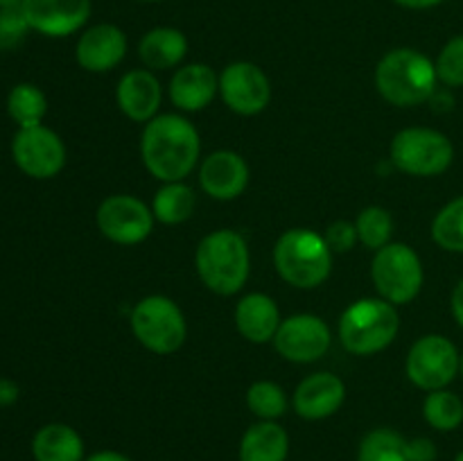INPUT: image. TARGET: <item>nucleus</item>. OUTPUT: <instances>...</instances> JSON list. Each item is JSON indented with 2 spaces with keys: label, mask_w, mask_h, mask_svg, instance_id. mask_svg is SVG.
<instances>
[{
  "label": "nucleus",
  "mask_w": 463,
  "mask_h": 461,
  "mask_svg": "<svg viewBox=\"0 0 463 461\" xmlns=\"http://www.w3.org/2000/svg\"><path fill=\"white\" fill-rule=\"evenodd\" d=\"M423 419L439 432H452L463 423V400L450 389L430 391L423 400Z\"/></svg>",
  "instance_id": "nucleus-25"
},
{
  "label": "nucleus",
  "mask_w": 463,
  "mask_h": 461,
  "mask_svg": "<svg viewBox=\"0 0 463 461\" xmlns=\"http://www.w3.org/2000/svg\"><path fill=\"white\" fill-rule=\"evenodd\" d=\"M32 455L36 461H84V441L71 425L50 423L34 434Z\"/></svg>",
  "instance_id": "nucleus-23"
},
{
  "label": "nucleus",
  "mask_w": 463,
  "mask_h": 461,
  "mask_svg": "<svg viewBox=\"0 0 463 461\" xmlns=\"http://www.w3.org/2000/svg\"><path fill=\"white\" fill-rule=\"evenodd\" d=\"M407 456L410 461H437V446L432 438L416 437L407 441Z\"/></svg>",
  "instance_id": "nucleus-34"
},
{
  "label": "nucleus",
  "mask_w": 463,
  "mask_h": 461,
  "mask_svg": "<svg viewBox=\"0 0 463 461\" xmlns=\"http://www.w3.org/2000/svg\"><path fill=\"white\" fill-rule=\"evenodd\" d=\"M450 307H452V316H455V321L463 328V278L455 285V289H452Z\"/></svg>",
  "instance_id": "nucleus-35"
},
{
  "label": "nucleus",
  "mask_w": 463,
  "mask_h": 461,
  "mask_svg": "<svg viewBox=\"0 0 463 461\" xmlns=\"http://www.w3.org/2000/svg\"><path fill=\"white\" fill-rule=\"evenodd\" d=\"M346 400V384L335 373H312L297 387L292 398L294 411L306 420H324L337 414Z\"/></svg>",
  "instance_id": "nucleus-16"
},
{
  "label": "nucleus",
  "mask_w": 463,
  "mask_h": 461,
  "mask_svg": "<svg viewBox=\"0 0 463 461\" xmlns=\"http://www.w3.org/2000/svg\"><path fill=\"white\" fill-rule=\"evenodd\" d=\"M357 461H410L407 438L389 428L371 429L360 441Z\"/></svg>",
  "instance_id": "nucleus-26"
},
{
  "label": "nucleus",
  "mask_w": 463,
  "mask_h": 461,
  "mask_svg": "<svg viewBox=\"0 0 463 461\" xmlns=\"http://www.w3.org/2000/svg\"><path fill=\"white\" fill-rule=\"evenodd\" d=\"M389 158L411 176H439L455 161V145L446 134L430 127H410L393 136Z\"/></svg>",
  "instance_id": "nucleus-6"
},
{
  "label": "nucleus",
  "mask_w": 463,
  "mask_h": 461,
  "mask_svg": "<svg viewBox=\"0 0 463 461\" xmlns=\"http://www.w3.org/2000/svg\"><path fill=\"white\" fill-rule=\"evenodd\" d=\"M247 405L260 420H276L288 411V396L280 384L271 380H258L249 387Z\"/></svg>",
  "instance_id": "nucleus-30"
},
{
  "label": "nucleus",
  "mask_w": 463,
  "mask_h": 461,
  "mask_svg": "<svg viewBox=\"0 0 463 461\" xmlns=\"http://www.w3.org/2000/svg\"><path fill=\"white\" fill-rule=\"evenodd\" d=\"M138 54L147 71H167L184 61L188 54V39L176 27H154L140 39Z\"/></svg>",
  "instance_id": "nucleus-21"
},
{
  "label": "nucleus",
  "mask_w": 463,
  "mask_h": 461,
  "mask_svg": "<svg viewBox=\"0 0 463 461\" xmlns=\"http://www.w3.org/2000/svg\"><path fill=\"white\" fill-rule=\"evenodd\" d=\"M355 229H357V238H360V242L364 244L366 249L378 251V249L387 247V244L392 242L393 217L387 208L369 206L357 215Z\"/></svg>",
  "instance_id": "nucleus-29"
},
{
  "label": "nucleus",
  "mask_w": 463,
  "mask_h": 461,
  "mask_svg": "<svg viewBox=\"0 0 463 461\" xmlns=\"http://www.w3.org/2000/svg\"><path fill=\"white\" fill-rule=\"evenodd\" d=\"M197 208V194L184 181H167L156 190L152 202V212L161 224H184L193 217Z\"/></svg>",
  "instance_id": "nucleus-24"
},
{
  "label": "nucleus",
  "mask_w": 463,
  "mask_h": 461,
  "mask_svg": "<svg viewBox=\"0 0 463 461\" xmlns=\"http://www.w3.org/2000/svg\"><path fill=\"white\" fill-rule=\"evenodd\" d=\"M459 357L455 343L443 334H423L416 339L407 355L405 371L410 382L423 391L448 389V384L459 375Z\"/></svg>",
  "instance_id": "nucleus-9"
},
{
  "label": "nucleus",
  "mask_w": 463,
  "mask_h": 461,
  "mask_svg": "<svg viewBox=\"0 0 463 461\" xmlns=\"http://www.w3.org/2000/svg\"><path fill=\"white\" fill-rule=\"evenodd\" d=\"M396 3L410 9H428V7H437V5H441L443 0H396Z\"/></svg>",
  "instance_id": "nucleus-38"
},
{
  "label": "nucleus",
  "mask_w": 463,
  "mask_h": 461,
  "mask_svg": "<svg viewBox=\"0 0 463 461\" xmlns=\"http://www.w3.org/2000/svg\"><path fill=\"white\" fill-rule=\"evenodd\" d=\"M30 23H27L23 5H9V7H0V50H12L21 43L30 32Z\"/></svg>",
  "instance_id": "nucleus-32"
},
{
  "label": "nucleus",
  "mask_w": 463,
  "mask_h": 461,
  "mask_svg": "<svg viewBox=\"0 0 463 461\" xmlns=\"http://www.w3.org/2000/svg\"><path fill=\"white\" fill-rule=\"evenodd\" d=\"M127 54V36L113 23H99L80 36L75 48L77 63L89 72H107L120 66Z\"/></svg>",
  "instance_id": "nucleus-17"
},
{
  "label": "nucleus",
  "mask_w": 463,
  "mask_h": 461,
  "mask_svg": "<svg viewBox=\"0 0 463 461\" xmlns=\"http://www.w3.org/2000/svg\"><path fill=\"white\" fill-rule=\"evenodd\" d=\"M401 316L393 303L384 298H360L344 310L339 319V339L353 355H375L396 339Z\"/></svg>",
  "instance_id": "nucleus-5"
},
{
  "label": "nucleus",
  "mask_w": 463,
  "mask_h": 461,
  "mask_svg": "<svg viewBox=\"0 0 463 461\" xmlns=\"http://www.w3.org/2000/svg\"><path fill=\"white\" fill-rule=\"evenodd\" d=\"M249 179H251V172H249L247 161L231 149L208 154L199 165V185L208 197L217 202L238 199L247 190Z\"/></svg>",
  "instance_id": "nucleus-14"
},
{
  "label": "nucleus",
  "mask_w": 463,
  "mask_h": 461,
  "mask_svg": "<svg viewBox=\"0 0 463 461\" xmlns=\"http://www.w3.org/2000/svg\"><path fill=\"white\" fill-rule=\"evenodd\" d=\"M276 271L285 283L298 289H315L333 269V251L321 233L312 229H289L274 247Z\"/></svg>",
  "instance_id": "nucleus-4"
},
{
  "label": "nucleus",
  "mask_w": 463,
  "mask_h": 461,
  "mask_svg": "<svg viewBox=\"0 0 463 461\" xmlns=\"http://www.w3.org/2000/svg\"><path fill=\"white\" fill-rule=\"evenodd\" d=\"M14 161L32 179H52L66 165L63 140L48 127H27L14 136Z\"/></svg>",
  "instance_id": "nucleus-11"
},
{
  "label": "nucleus",
  "mask_w": 463,
  "mask_h": 461,
  "mask_svg": "<svg viewBox=\"0 0 463 461\" xmlns=\"http://www.w3.org/2000/svg\"><path fill=\"white\" fill-rule=\"evenodd\" d=\"M134 337L156 355H172L179 351L188 334L185 316L172 298L152 294L136 303L131 310Z\"/></svg>",
  "instance_id": "nucleus-8"
},
{
  "label": "nucleus",
  "mask_w": 463,
  "mask_h": 461,
  "mask_svg": "<svg viewBox=\"0 0 463 461\" xmlns=\"http://www.w3.org/2000/svg\"><path fill=\"white\" fill-rule=\"evenodd\" d=\"M439 75L432 59L411 48L392 50L375 68V86L387 102L416 107L432 99Z\"/></svg>",
  "instance_id": "nucleus-3"
},
{
  "label": "nucleus",
  "mask_w": 463,
  "mask_h": 461,
  "mask_svg": "<svg viewBox=\"0 0 463 461\" xmlns=\"http://www.w3.org/2000/svg\"><path fill=\"white\" fill-rule=\"evenodd\" d=\"M202 154L199 131L188 118L163 113L145 125L140 136V156L154 179L184 181L197 167Z\"/></svg>",
  "instance_id": "nucleus-1"
},
{
  "label": "nucleus",
  "mask_w": 463,
  "mask_h": 461,
  "mask_svg": "<svg viewBox=\"0 0 463 461\" xmlns=\"http://www.w3.org/2000/svg\"><path fill=\"white\" fill-rule=\"evenodd\" d=\"M194 267L211 292L233 296L247 285L251 271L249 244L238 230L220 229L208 233L194 253Z\"/></svg>",
  "instance_id": "nucleus-2"
},
{
  "label": "nucleus",
  "mask_w": 463,
  "mask_h": 461,
  "mask_svg": "<svg viewBox=\"0 0 463 461\" xmlns=\"http://www.w3.org/2000/svg\"><path fill=\"white\" fill-rule=\"evenodd\" d=\"M140 3H158V0H140Z\"/></svg>",
  "instance_id": "nucleus-42"
},
{
  "label": "nucleus",
  "mask_w": 463,
  "mask_h": 461,
  "mask_svg": "<svg viewBox=\"0 0 463 461\" xmlns=\"http://www.w3.org/2000/svg\"><path fill=\"white\" fill-rule=\"evenodd\" d=\"M163 89L158 77L147 68H138V71H129L120 77L116 89V102L120 111L125 113L129 120L145 122L158 116L161 108Z\"/></svg>",
  "instance_id": "nucleus-18"
},
{
  "label": "nucleus",
  "mask_w": 463,
  "mask_h": 461,
  "mask_svg": "<svg viewBox=\"0 0 463 461\" xmlns=\"http://www.w3.org/2000/svg\"><path fill=\"white\" fill-rule=\"evenodd\" d=\"M432 238L443 251L463 253V194L437 212L432 221Z\"/></svg>",
  "instance_id": "nucleus-28"
},
{
  "label": "nucleus",
  "mask_w": 463,
  "mask_h": 461,
  "mask_svg": "<svg viewBox=\"0 0 463 461\" xmlns=\"http://www.w3.org/2000/svg\"><path fill=\"white\" fill-rule=\"evenodd\" d=\"M32 30L45 36H68L90 16V0H21Z\"/></svg>",
  "instance_id": "nucleus-15"
},
{
  "label": "nucleus",
  "mask_w": 463,
  "mask_h": 461,
  "mask_svg": "<svg viewBox=\"0 0 463 461\" xmlns=\"http://www.w3.org/2000/svg\"><path fill=\"white\" fill-rule=\"evenodd\" d=\"M154 212L131 194H111L98 208V229L116 244H140L154 229Z\"/></svg>",
  "instance_id": "nucleus-10"
},
{
  "label": "nucleus",
  "mask_w": 463,
  "mask_h": 461,
  "mask_svg": "<svg viewBox=\"0 0 463 461\" xmlns=\"http://www.w3.org/2000/svg\"><path fill=\"white\" fill-rule=\"evenodd\" d=\"M330 328L317 315H294L280 321L279 333L274 337V346L279 355L297 364H310L321 360L328 353Z\"/></svg>",
  "instance_id": "nucleus-13"
},
{
  "label": "nucleus",
  "mask_w": 463,
  "mask_h": 461,
  "mask_svg": "<svg viewBox=\"0 0 463 461\" xmlns=\"http://www.w3.org/2000/svg\"><path fill=\"white\" fill-rule=\"evenodd\" d=\"M21 3V0H0V7H9V5H16Z\"/></svg>",
  "instance_id": "nucleus-39"
},
{
  "label": "nucleus",
  "mask_w": 463,
  "mask_h": 461,
  "mask_svg": "<svg viewBox=\"0 0 463 461\" xmlns=\"http://www.w3.org/2000/svg\"><path fill=\"white\" fill-rule=\"evenodd\" d=\"M437 75L439 81H443L450 89H461L463 86V34L455 36L443 45L439 52L437 61Z\"/></svg>",
  "instance_id": "nucleus-31"
},
{
  "label": "nucleus",
  "mask_w": 463,
  "mask_h": 461,
  "mask_svg": "<svg viewBox=\"0 0 463 461\" xmlns=\"http://www.w3.org/2000/svg\"><path fill=\"white\" fill-rule=\"evenodd\" d=\"M84 461H131L129 456H125L122 452H116V450H99L95 452V455H90L89 459Z\"/></svg>",
  "instance_id": "nucleus-37"
},
{
  "label": "nucleus",
  "mask_w": 463,
  "mask_h": 461,
  "mask_svg": "<svg viewBox=\"0 0 463 461\" xmlns=\"http://www.w3.org/2000/svg\"><path fill=\"white\" fill-rule=\"evenodd\" d=\"M220 93V75L206 63L179 68L170 81V99L181 111H203Z\"/></svg>",
  "instance_id": "nucleus-19"
},
{
  "label": "nucleus",
  "mask_w": 463,
  "mask_h": 461,
  "mask_svg": "<svg viewBox=\"0 0 463 461\" xmlns=\"http://www.w3.org/2000/svg\"><path fill=\"white\" fill-rule=\"evenodd\" d=\"M289 437L276 420H260L244 432L240 461H288Z\"/></svg>",
  "instance_id": "nucleus-22"
},
{
  "label": "nucleus",
  "mask_w": 463,
  "mask_h": 461,
  "mask_svg": "<svg viewBox=\"0 0 463 461\" xmlns=\"http://www.w3.org/2000/svg\"><path fill=\"white\" fill-rule=\"evenodd\" d=\"M7 111L21 129L27 127H39L48 111V99L43 90L34 84H18L14 86L7 98Z\"/></svg>",
  "instance_id": "nucleus-27"
},
{
  "label": "nucleus",
  "mask_w": 463,
  "mask_h": 461,
  "mask_svg": "<svg viewBox=\"0 0 463 461\" xmlns=\"http://www.w3.org/2000/svg\"><path fill=\"white\" fill-rule=\"evenodd\" d=\"M18 398V387L12 380H0V405H12Z\"/></svg>",
  "instance_id": "nucleus-36"
},
{
  "label": "nucleus",
  "mask_w": 463,
  "mask_h": 461,
  "mask_svg": "<svg viewBox=\"0 0 463 461\" xmlns=\"http://www.w3.org/2000/svg\"><path fill=\"white\" fill-rule=\"evenodd\" d=\"M455 461H463V450L459 452V455H457V456H455Z\"/></svg>",
  "instance_id": "nucleus-41"
},
{
  "label": "nucleus",
  "mask_w": 463,
  "mask_h": 461,
  "mask_svg": "<svg viewBox=\"0 0 463 461\" xmlns=\"http://www.w3.org/2000/svg\"><path fill=\"white\" fill-rule=\"evenodd\" d=\"M371 278L380 298L393 306H407L423 287V262L419 253L405 242H389L378 249L371 262Z\"/></svg>",
  "instance_id": "nucleus-7"
},
{
  "label": "nucleus",
  "mask_w": 463,
  "mask_h": 461,
  "mask_svg": "<svg viewBox=\"0 0 463 461\" xmlns=\"http://www.w3.org/2000/svg\"><path fill=\"white\" fill-rule=\"evenodd\" d=\"M326 242H328L330 251H337V253H348L353 247L357 244V229L355 224L346 220H339L335 224L328 226V230L324 233Z\"/></svg>",
  "instance_id": "nucleus-33"
},
{
  "label": "nucleus",
  "mask_w": 463,
  "mask_h": 461,
  "mask_svg": "<svg viewBox=\"0 0 463 461\" xmlns=\"http://www.w3.org/2000/svg\"><path fill=\"white\" fill-rule=\"evenodd\" d=\"M459 375L463 378V353H461V357H459Z\"/></svg>",
  "instance_id": "nucleus-40"
},
{
  "label": "nucleus",
  "mask_w": 463,
  "mask_h": 461,
  "mask_svg": "<svg viewBox=\"0 0 463 461\" xmlns=\"http://www.w3.org/2000/svg\"><path fill=\"white\" fill-rule=\"evenodd\" d=\"M280 310L271 296L262 292L247 294L235 306V325L238 333L251 343L274 342L280 325Z\"/></svg>",
  "instance_id": "nucleus-20"
},
{
  "label": "nucleus",
  "mask_w": 463,
  "mask_h": 461,
  "mask_svg": "<svg viewBox=\"0 0 463 461\" xmlns=\"http://www.w3.org/2000/svg\"><path fill=\"white\" fill-rule=\"evenodd\" d=\"M220 95L231 111L240 116H258L271 99L269 77L251 61H235L222 71Z\"/></svg>",
  "instance_id": "nucleus-12"
}]
</instances>
